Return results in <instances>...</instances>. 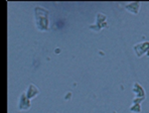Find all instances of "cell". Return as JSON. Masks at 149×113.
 Masks as SVG:
<instances>
[{
    "label": "cell",
    "instance_id": "cell-3",
    "mask_svg": "<svg viewBox=\"0 0 149 113\" xmlns=\"http://www.w3.org/2000/svg\"><path fill=\"white\" fill-rule=\"evenodd\" d=\"M38 93H39V90H38V88L36 87L34 85H29V89L27 90V97L29 99H31V98H33L34 96L38 95Z\"/></svg>",
    "mask_w": 149,
    "mask_h": 113
},
{
    "label": "cell",
    "instance_id": "cell-4",
    "mask_svg": "<svg viewBox=\"0 0 149 113\" xmlns=\"http://www.w3.org/2000/svg\"><path fill=\"white\" fill-rule=\"evenodd\" d=\"M139 6H140L139 2H134V3H130V4H128V5H126V8L128 9V10H130L132 13L136 14L139 9Z\"/></svg>",
    "mask_w": 149,
    "mask_h": 113
},
{
    "label": "cell",
    "instance_id": "cell-2",
    "mask_svg": "<svg viewBox=\"0 0 149 113\" xmlns=\"http://www.w3.org/2000/svg\"><path fill=\"white\" fill-rule=\"evenodd\" d=\"M29 107H30V101H29V98L26 97V93H22L20 96L19 108H20V109H28Z\"/></svg>",
    "mask_w": 149,
    "mask_h": 113
},
{
    "label": "cell",
    "instance_id": "cell-1",
    "mask_svg": "<svg viewBox=\"0 0 149 113\" xmlns=\"http://www.w3.org/2000/svg\"><path fill=\"white\" fill-rule=\"evenodd\" d=\"M35 13H36V22H37L38 28L41 30V28H42V21H43L45 30H47L48 26H49V20H48V12H47V10H46V9H44V12H43L42 17H41L40 14L38 13L37 11H35Z\"/></svg>",
    "mask_w": 149,
    "mask_h": 113
}]
</instances>
